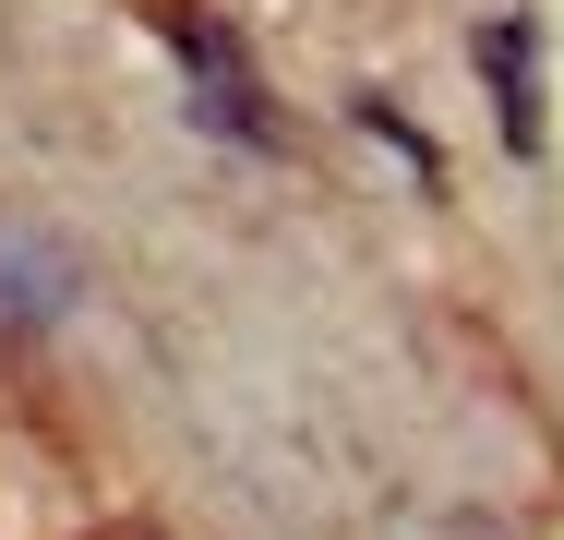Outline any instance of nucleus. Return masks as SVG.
I'll return each mask as SVG.
<instances>
[{
  "label": "nucleus",
  "mask_w": 564,
  "mask_h": 540,
  "mask_svg": "<svg viewBox=\"0 0 564 540\" xmlns=\"http://www.w3.org/2000/svg\"><path fill=\"white\" fill-rule=\"evenodd\" d=\"M181 73H193V120L228 132V144H264L276 120L252 108V73H240V48H228L217 24H181Z\"/></svg>",
  "instance_id": "nucleus-1"
},
{
  "label": "nucleus",
  "mask_w": 564,
  "mask_h": 540,
  "mask_svg": "<svg viewBox=\"0 0 564 540\" xmlns=\"http://www.w3.org/2000/svg\"><path fill=\"white\" fill-rule=\"evenodd\" d=\"M492 73H505V132L541 144V97H529V24H492Z\"/></svg>",
  "instance_id": "nucleus-3"
},
{
  "label": "nucleus",
  "mask_w": 564,
  "mask_h": 540,
  "mask_svg": "<svg viewBox=\"0 0 564 540\" xmlns=\"http://www.w3.org/2000/svg\"><path fill=\"white\" fill-rule=\"evenodd\" d=\"M61 313H73V264H61L36 228L0 216V324L24 336V324H61Z\"/></svg>",
  "instance_id": "nucleus-2"
}]
</instances>
